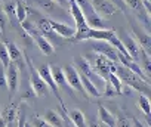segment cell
<instances>
[{
    "instance_id": "cell-29",
    "label": "cell",
    "mask_w": 151,
    "mask_h": 127,
    "mask_svg": "<svg viewBox=\"0 0 151 127\" xmlns=\"http://www.w3.org/2000/svg\"><path fill=\"white\" fill-rule=\"evenodd\" d=\"M0 62L3 63V67L8 68L9 67V53H8V49H6V44H3L2 41H0Z\"/></svg>"
},
{
    "instance_id": "cell-25",
    "label": "cell",
    "mask_w": 151,
    "mask_h": 127,
    "mask_svg": "<svg viewBox=\"0 0 151 127\" xmlns=\"http://www.w3.org/2000/svg\"><path fill=\"white\" fill-rule=\"evenodd\" d=\"M45 121L50 126V127H62V118L59 115L58 111L55 109H47L45 114Z\"/></svg>"
},
{
    "instance_id": "cell-34",
    "label": "cell",
    "mask_w": 151,
    "mask_h": 127,
    "mask_svg": "<svg viewBox=\"0 0 151 127\" xmlns=\"http://www.w3.org/2000/svg\"><path fill=\"white\" fill-rule=\"evenodd\" d=\"M33 126L34 127H50L43 118H40V117H34V120H33Z\"/></svg>"
},
{
    "instance_id": "cell-17",
    "label": "cell",
    "mask_w": 151,
    "mask_h": 127,
    "mask_svg": "<svg viewBox=\"0 0 151 127\" xmlns=\"http://www.w3.org/2000/svg\"><path fill=\"white\" fill-rule=\"evenodd\" d=\"M50 68V74H52V78L55 81V84L64 90H67V93H70L73 96V92H71V87L67 84V80H65V76L62 73V68H59L58 65H49Z\"/></svg>"
},
{
    "instance_id": "cell-20",
    "label": "cell",
    "mask_w": 151,
    "mask_h": 127,
    "mask_svg": "<svg viewBox=\"0 0 151 127\" xmlns=\"http://www.w3.org/2000/svg\"><path fill=\"white\" fill-rule=\"evenodd\" d=\"M116 34L114 30H110V28H105V30H89V34H88V40L92 39V40H102V41H108L113 36Z\"/></svg>"
},
{
    "instance_id": "cell-12",
    "label": "cell",
    "mask_w": 151,
    "mask_h": 127,
    "mask_svg": "<svg viewBox=\"0 0 151 127\" xmlns=\"http://www.w3.org/2000/svg\"><path fill=\"white\" fill-rule=\"evenodd\" d=\"M92 49L98 53L102 55L105 58H108L113 62H117V50L108 43V41H102V40H95L92 43ZM119 63V62H117Z\"/></svg>"
},
{
    "instance_id": "cell-5",
    "label": "cell",
    "mask_w": 151,
    "mask_h": 127,
    "mask_svg": "<svg viewBox=\"0 0 151 127\" xmlns=\"http://www.w3.org/2000/svg\"><path fill=\"white\" fill-rule=\"evenodd\" d=\"M25 63H27V67L30 68V86H31L33 93H34L36 96H40V98L46 96V95H47V92H49V89H47V86L45 84V81L39 77L37 71H36V70H34V67L31 65L30 58H28L27 55H25Z\"/></svg>"
},
{
    "instance_id": "cell-28",
    "label": "cell",
    "mask_w": 151,
    "mask_h": 127,
    "mask_svg": "<svg viewBox=\"0 0 151 127\" xmlns=\"http://www.w3.org/2000/svg\"><path fill=\"white\" fill-rule=\"evenodd\" d=\"M107 80L111 83V86L116 89V92H117V95H120L122 93V87H123V83L120 81V78L116 76V73H111L108 77H107Z\"/></svg>"
},
{
    "instance_id": "cell-16",
    "label": "cell",
    "mask_w": 151,
    "mask_h": 127,
    "mask_svg": "<svg viewBox=\"0 0 151 127\" xmlns=\"http://www.w3.org/2000/svg\"><path fill=\"white\" fill-rule=\"evenodd\" d=\"M36 5L39 9H42L46 15H56V16H64V9L56 5L53 0H36Z\"/></svg>"
},
{
    "instance_id": "cell-21",
    "label": "cell",
    "mask_w": 151,
    "mask_h": 127,
    "mask_svg": "<svg viewBox=\"0 0 151 127\" xmlns=\"http://www.w3.org/2000/svg\"><path fill=\"white\" fill-rule=\"evenodd\" d=\"M68 118L71 120V123L76 127H88L86 117H85V114L80 109H71V111H68Z\"/></svg>"
},
{
    "instance_id": "cell-37",
    "label": "cell",
    "mask_w": 151,
    "mask_h": 127,
    "mask_svg": "<svg viewBox=\"0 0 151 127\" xmlns=\"http://www.w3.org/2000/svg\"><path fill=\"white\" fill-rule=\"evenodd\" d=\"M88 127H99V123L95 121V120H91V121L88 123Z\"/></svg>"
},
{
    "instance_id": "cell-8",
    "label": "cell",
    "mask_w": 151,
    "mask_h": 127,
    "mask_svg": "<svg viewBox=\"0 0 151 127\" xmlns=\"http://www.w3.org/2000/svg\"><path fill=\"white\" fill-rule=\"evenodd\" d=\"M74 68L79 71V74H83L85 77H88L92 83L93 81H96V80H99V77L93 73V70H92V63L86 59V58H83V56H76L74 58ZM95 84V83H93ZM96 86V84H95Z\"/></svg>"
},
{
    "instance_id": "cell-13",
    "label": "cell",
    "mask_w": 151,
    "mask_h": 127,
    "mask_svg": "<svg viewBox=\"0 0 151 127\" xmlns=\"http://www.w3.org/2000/svg\"><path fill=\"white\" fill-rule=\"evenodd\" d=\"M18 86H19V70L11 62L9 67L6 68V89L14 95L18 90Z\"/></svg>"
},
{
    "instance_id": "cell-2",
    "label": "cell",
    "mask_w": 151,
    "mask_h": 127,
    "mask_svg": "<svg viewBox=\"0 0 151 127\" xmlns=\"http://www.w3.org/2000/svg\"><path fill=\"white\" fill-rule=\"evenodd\" d=\"M74 2H76V5L79 6L82 15L85 16V21H86L89 28H92V30H105L107 28L105 22L102 21V18L95 14V11H93L89 0H74Z\"/></svg>"
},
{
    "instance_id": "cell-7",
    "label": "cell",
    "mask_w": 151,
    "mask_h": 127,
    "mask_svg": "<svg viewBox=\"0 0 151 127\" xmlns=\"http://www.w3.org/2000/svg\"><path fill=\"white\" fill-rule=\"evenodd\" d=\"M95 14L101 18L104 16H113L119 12V8L114 5V2L111 0H89Z\"/></svg>"
},
{
    "instance_id": "cell-26",
    "label": "cell",
    "mask_w": 151,
    "mask_h": 127,
    "mask_svg": "<svg viewBox=\"0 0 151 127\" xmlns=\"http://www.w3.org/2000/svg\"><path fill=\"white\" fill-rule=\"evenodd\" d=\"M15 11H17V19L21 24L24 19H27L28 14V6L25 5L24 0H15Z\"/></svg>"
},
{
    "instance_id": "cell-9",
    "label": "cell",
    "mask_w": 151,
    "mask_h": 127,
    "mask_svg": "<svg viewBox=\"0 0 151 127\" xmlns=\"http://www.w3.org/2000/svg\"><path fill=\"white\" fill-rule=\"evenodd\" d=\"M6 49H8V53H9V61L17 65L18 70H24L27 67L25 63V53L12 41H6Z\"/></svg>"
},
{
    "instance_id": "cell-30",
    "label": "cell",
    "mask_w": 151,
    "mask_h": 127,
    "mask_svg": "<svg viewBox=\"0 0 151 127\" xmlns=\"http://www.w3.org/2000/svg\"><path fill=\"white\" fill-rule=\"evenodd\" d=\"M101 95H104V96H107V98H114V96H117V92H116V89L111 86V83H110L108 80H105V81H104V92H102Z\"/></svg>"
},
{
    "instance_id": "cell-10",
    "label": "cell",
    "mask_w": 151,
    "mask_h": 127,
    "mask_svg": "<svg viewBox=\"0 0 151 127\" xmlns=\"http://www.w3.org/2000/svg\"><path fill=\"white\" fill-rule=\"evenodd\" d=\"M37 74H39V77L45 81V84L47 86V89L59 99V102L61 103H64L62 102V99H61V96H59V89H58V86L55 84V81H53V78H52V74H50V68H49V65L47 63H43V65H40L37 70Z\"/></svg>"
},
{
    "instance_id": "cell-11",
    "label": "cell",
    "mask_w": 151,
    "mask_h": 127,
    "mask_svg": "<svg viewBox=\"0 0 151 127\" xmlns=\"http://www.w3.org/2000/svg\"><path fill=\"white\" fill-rule=\"evenodd\" d=\"M124 5L129 6V9H132V12H135V15L141 19V22L145 25V31L148 33L150 30V15L145 12L144 6H142V0H123Z\"/></svg>"
},
{
    "instance_id": "cell-31",
    "label": "cell",
    "mask_w": 151,
    "mask_h": 127,
    "mask_svg": "<svg viewBox=\"0 0 151 127\" xmlns=\"http://www.w3.org/2000/svg\"><path fill=\"white\" fill-rule=\"evenodd\" d=\"M116 127H132V120L122 115L116 120Z\"/></svg>"
},
{
    "instance_id": "cell-14",
    "label": "cell",
    "mask_w": 151,
    "mask_h": 127,
    "mask_svg": "<svg viewBox=\"0 0 151 127\" xmlns=\"http://www.w3.org/2000/svg\"><path fill=\"white\" fill-rule=\"evenodd\" d=\"M119 39H120V41L123 43L124 49L127 50V55L138 63V62H139V55H141V47H139V44L133 40V37L126 36V34H123V37H119Z\"/></svg>"
},
{
    "instance_id": "cell-1",
    "label": "cell",
    "mask_w": 151,
    "mask_h": 127,
    "mask_svg": "<svg viewBox=\"0 0 151 127\" xmlns=\"http://www.w3.org/2000/svg\"><path fill=\"white\" fill-rule=\"evenodd\" d=\"M116 76L120 78V81L124 84V86H129L130 89H135V90H139V92H145L148 93L150 92V84L144 80H141L136 74H133L130 70H127L126 67L123 65H117V70H116Z\"/></svg>"
},
{
    "instance_id": "cell-19",
    "label": "cell",
    "mask_w": 151,
    "mask_h": 127,
    "mask_svg": "<svg viewBox=\"0 0 151 127\" xmlns=\"http://www.w3.org/2000/svg\"><path fill=\"white\" fill-rule=\"evenodd\" d=\"M33 40H34V43H36V46L42 50V53H45V55H52L53 53V44L50 43V40L49 39H46L45 36H42V34H37L36 37H33Z\"/></svg>"
},
{
    "instance_id": "cell-27",
    "label": "cell",
    "mask_w": 151,
    "mask_h": 127,
    "mask_svg": "<svg viewBox=\"0 0 151 127\" xmlns=\"http://www.w3.org/2000/svg\"><path fill=\"white\" fill-rule=\"evenodd\" d=\"M138 108L144 111V114L147 115V118H150V114H151V103H150V99L145 96V95H139L138 98Z\"/></svg>"
},
{
    "instance_id": "cell-4",
    "label": "cell",
    "mask_w": 151,
    "mask_h": 127,
    "mask_svg": "<svg viewBox=\"0 0 151 127\" xmlns=\"http://www.w3.org/2000/svg\"><path fill=\"white\" fill-rule=\"evenodd\" d=\"M95 62H93V73L99 77V78H104L107 80V77L111 74V73H116L117 70V62H113L110 61L108 58L102 56V55H95Z\"/></svg>"
},
{
    "instance_id": "cell-22",
    "label": "cell",
    "mask_w": 151,
    "mask_h": 127,
    "mask_svg": "<svg viewBox=\"0 0 151 127\" xmlns=\"http://www.w3.org/2000/svg\"><path fill=\"white\" fill-rule=\"evenodd\" d=\"M36 28H37L39 33H40L42 36H45L46 39L53 34V30H52V27H50V24H49V19L45 18V16H39V18L36 19Z\"/></svg>"
},
{
    "instance_id": "cell-23",
    "label": "cell",
    "mask_w": 151,
    "mask_h": 127,
    "mask_svg": "<svg viewBox=\"0 0 151 127\" xmlns=\"http://www.w3.org/2000/svg\"><path fill=\"white\" fill-rule=\"evenodd\" d=\"M17 117H18V105L17 103H9L0 112V118H3L6 123H14Z\"/></svg>"
},
{
    "instance_id": "cell-3",
    "label": "cell",
    "mask_w": 151,
    "mask_h": 127,
    "mask_svg": "<svg viewBox=\"0 0 151 127\" xmlns=\"http://www.w3.org/2000/svg\"><path fill=\"white\" fill-rule=\"evenodd\" d=\"M62 73H64V76H65L67 84H68L71 89H74L76 92H79V93L82 95V98L88 101V99H89V96L86 95V92H85V89H83V86H82L80 74H79V71H77V70L74 68L73 63H67V65L64 67V70H62Z\"/></svg>"
},
{
    "instance_id": "cell-15",
    "label": "cell",
    "mask_w": 151,
    "mask_h": 127,
    "mask_svg": "<svg viewBox=\"0 0 151 127\" xmlns=\"http://www.w3.org/2000/svg\"><path fill=\"white\" fill-rule=\"evenodd\" d=\"M49 24L53 30V33H56V36L62 37V39H73L74 37V27L68 25V24H64V22H58L56 19H49Z\"/></svg>"
},
{
    "instance_id": "cell-6",
    "label": "cell",
    "mask_w": 151,
    "mask_h": 127,
    "mask_svg": "<svg viewBox=\"0 0 151 127\" xmlns=\"http://www.w3.org/2000/svg\"><path fill=\"white\" fill-rule=\"evenodd\" d=\"M130 27H132V34L135 37L133 40L139 44V47L145 53L151 55V36L145 30H142L135 21H130Z\"/></svg>"
},
{
    "instance_id": "cell-41",
    "label": "cell",
    "mask_w": 151,
    "mask_h": 127,
    "mask_svg": "<svg viewBox=\"0 0 151 127\" xmlns=\"http://www.w3.org/2000/svg\"><path fill=\"white\" fill-rule=\"evenodd\" d=\"M148 2H150V0H148Z\"/></svg>"
},
{
    "instance_id": "cell-35",
    "label": "cell",
    "mask_w": 151,
    "mask_h": 127,
    "mask_svg": "<svg viewBox=\"0 0 151 127\" xmlns=\"http://www.w3.org/2000/svg\"><path fill=\"white\" fill-rule=\"evenodd\" d=\"M53 2H55L56 5H59L64 11H65V9H67V11L70 9V3H68V0H53Z\"/></svg>"
},
{
    "instance_id": "cell-38",
    "label": "cell",
    "mask_w": 151,
    "mask_h": 127,
    "mask_svg": "<svg viewBox=\"0 0 151 127\" xmlns=\"http://www.w3.org/2000/svg\"><path fill=\"white\" fill-rule=\"evenodd\" d=\"M6 126H8V123L3 118H0V127H6Z\"/></svg>"
},
{
    "instance_id": "cell-24",
    "label": "cell",
    "mask_w": 151,
    "mask_h": 127,
    "mask_svg": "<svg viewBox=\"0 0 151 127\" xmlns=\"http://www.w3.org/2000/svg\"><path fill=\"white\" fill-rule=\"evenodd\" d=\"M80 81H82V86H83V89H85L88 96H93V98H99L101 96V92L98 90V87L88 77H85L83 74H80Z\"/></svg>"
},
{
    "instance_id": "cell-18",
    "label": "cell",
    "mask_w": 151,
    "mask_h": 127,
    "mask_svg": "<svg viewBox=\"0 0 151 127\" xmlns=\"http://www.w3.org/2000/svg\"><path fill=\"white\" fill-rule=\"evenodd\" d=\"M98 118H99V121L104 126H107V127H116V117L102 103H98Z\"/></svg>"
},
{
    "instance_id": "cell-36",
    "label": "cell",
    "mask_w": 151,
    "mask_h": 127,
    "mask_svg": "<svg viewBox=\"0 0 151 127\" xmlns=\"http://www.w3.org/2000/svg\"><path fill=\"white\" fill-rule=\"evenodd\" d=\"M130 120H132V127H148V126H144V124H142L138 118H135V117H132Z\"/></svg>"
},
{
    "instance_id": "cell-39",
    "label": "cell",
    "mask_w": 151,
    "mask_h": 127,
    "mask_svg": "<svg viewBox=\"0 0 151 127\" xmlns=\"http://www.w3.org/2000/svg\"><path fill=\"white\" fill-rule=\"evenodd\" d=\"M6 127H14V123H8V126Z\"/></svg>"
},
{
    "instance_id": "cell-40",
    "label": "cell",
    "mask_w": 151,
    "mask_h": 127,
    "mask_svg": "<svg viewBox=\"0 0 151 127\" xmlns=\"http://www.w3.org/2000/svg\"><path fill=\"white\" fill-rule=\"evenodd\" d=\"M2 36H3V33H2V31H0V37H2Z\"/></svg>"
},
{
    "instance_id": "cell-33",
    "label": "cell",
    "mask_w": 151,
    "mask_h": 127,
    "mask_svg": "<svg viewBox=\"0 0 151 127\" xmlns=\"http://www.w3.org/2000/svg\"><path fill=\"white\" fill-rule=\"evenodd\" d=\"M6 25H8V18H6L3 9L0 8V31H2V33L6 30Z\"/></svg>"
},
{
    "instance_id": "cell-32",
    "label": "cell",
    "mask_w": 151,
    "mask_h": 127,
    "mask_svg": "<svg viewBox=\"0 0 151 127\" xmlns=\"http://www.w3.org/2000/svg\"><path fill=\"white\" fill-rule=\"evenodd\" d=\"M0 89H6V68L0 62Z\"/></svg>"
}]
</instances>
